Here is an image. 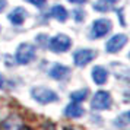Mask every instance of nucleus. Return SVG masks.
Segmentation results:
<instances>
[{
  "mask_svg": "<svg viewBox=\"0 0 130 130\" xmlns=\"http://www.w3.org/2000/svg\"><path fill=\"white\" fill-rule=\"evenodd\" d=\"M75 16H76L77 21H80V19L85 18V15H82V10H75Z\"/></svg>",
  "mask_w": 130,
  "mask_h": 130,
  "instance_id": "18",
  "label": "nucleus"
},
{
  "mask_svg": "<svg viewBox=\"0 0 130 130\" xmlns=\"http://www.w3.org/2000/svg\"><path fill=\"white\" fill-rule=\"evenodd\" d=\"M70 3H85L86 0H69Z\"/></svg>",
  "mask_w": 130,
  "mask_h": 130,
  "instance_id": "20",
  "label": "nucleus"
},
{
  "mask_svg": "<svg viewBox=\"0 0 130 130\" xmlns=\"http://www.w3.org/2000/svg\"><path fill=\"white\" fill-rule=\"evenodd\" d=\"M111 21L108 19H96L94 21V25H92V34L91 37L92 38H101V37L107 35L110 31H111Z\"/></svg>",
  "mask_w": 130,
  "mask_h": 130,
  "instance_id": "6",
  "label": "nucleus"
},
{
  "mask_svg": "<svg viewBox=\"0 0 130 130\" xmlns=\"http://www.w3.org/2000/svg\"><path fill=\"white\" fill-rule=\"evenodd\" d=\"M63 130H76V129H73V127H69V126H66V127H63Z\"/></svg>",
  "mask_w": 130,
  "mask_h": 130,
  "instance_id": "22",
  "label": "nucleus"
},
{
  "mask_svg": "<svg viewBox=\"0 0 130 130\" xmlns=\"http://www.w3.org/2000/svg\"><path fill=\"white\" fill-rule=\"evenodd\" d=\"M88 94L89 91L88 88H83V89H79V91H73V92H70V100L73 101V102H83V101L88 98Z\"/></svg>",
  "mask_w": 130,
  "mask_h": 130,
  "instance_id": "13",
  "label": "nucleus"
},
{
  "mask_svg": "<svg viewBox=\"0 0 130 130\" xmlns=\"http://www.w3.org/2000/svg\"><path fill=\"white\" fill-rule=\"evenodd\" d=\"M22 130H31V129H29V127H24Z\"/></svg>",
  "mask_w": 130,
  "mask_h": 130,
  "instance_id": "24",
  "label": "nucleus"
},
{
  "mask_svg": "<svg viewBox=\"0 0 130 130\" xmlns=\"http://www.w3.org/2000/svg\"><path fill=\"white\" fill-rule=\"evenodd\" d=\"M111 104V94L108 91H98V92H95L94 98L91 101V108L95 111H104V110H110Z\"/></svg>",
  "mask_w": 130,
  "mask_h": 130,
  "instance_id": "2",
  "label": "nucleus"
},
{
  "mask_svg": "<svg viewBox=\"0 0 130 130\" xmlns=\"http://www.w3.org/2000/svg\"><path fill=\"white\" fill-rule=\"evenodd\" d=\"M42 130H56V127H54L53 123H45L42 126Z\"/></svg>",
  "mask_w": 130,
  "mask_h": 130,
  "instance_id": "17",
  "label": "nucleus"
},
{
  "mask_svg": "<svg viewBox=\"0 0 130 130\" xmlns=\"http://www.w3.org/2000/svg\"><path fill=\"white\" fill-rule=\"evenodd\" d=\"M25 16H26V13L22 7H16L15 10H12V13L9 15V19H10V22L15 25H21L22 22L25 21Z\"/></svg>",
  "mask_w": 130,
  "mask_h": 130,
  "instance_id": "11",
  "label": "nucleus"
},
{
  "mask_svg": "<svg viewBox=\"0 0 130 130\" xmlns=\"http://www.w3.org/2000/svg\"><path fill=\"white\" fill-rule=\"evenodd\" d=\"M70 47H72V40L67 35H64V34L56 35L48 42V48L51 51H54V53H64Z\"/></svg>",
  "mask_w": 130,
  "mask_h": 130,
  "instance_id": "4",
  "label": "nucleus"
},
{
  "mask_svg": "<svg viewBox=\"0 0 130 130\" xmlns=\"http://www.w3.org/2000/svg\"><path fill=\"white\" fill-rule=\"evenodd\" d=\"M26 2L31 3V5H34V6H37V7H41L45 3V0H26Z\"/></svg>",
  "mask_w": 130,
  "mask_h": 130,
  "instance_id": "16",
  "label": "nucleus"
},
{
  "mask_svg": "<svg viewBox=\"0 0 130 130\" xmlns=\"http://www.w3.org/2000/svg\"><path fill=\"white\" fill-rule=\"evenodd\" d=\"M108 3H107L105 0H98L96 3H94V9L96 12H107L108 10Z\"/></svg>",
  "mask_w": 130,
  "mask_h": 130,
  "instance_id": "15",
  "label": "nucleus"
},
{
  "mask_svg": "<svg viewBox=\"0 0 130 130\" xmlns=\"http://www.w3.org/2000/svg\"><path fill=\"white\" fill-rule=\"evenodd\" d=\"M129 116H130L129 111H124V112H121V114H118V117L116 118L114 124H116L117 127H126V126L130 123V117Z\"/></svg>",
  "mask_w": 130,
  "mask_h": 130,
  "instance_id": "14",
  "label": "nucleus"
},
{
  "mask_svg": "<svg viewBox=\"0 0 130 130\" xmlns=\"http://www.w3.org/2000/svg\"><path fill=\"white\" fill-rule=\"evenodd\" d=\"M126 42H127V35H124V34H117V35H114L112 38H110L105 44V50L107 53H118L121 48L126 45Z\"/></svg>",
  "mask_w": 130,
  "mask_h": 130,
  "instance_id": "7",
  "label": "nucleus"
},
{
  "mask_svg": "<svg viewBox=\"0 0 130 130\" xmlns=\"http://www.w3.org/2000/svg\"><path fill=\"white\" fill-rule=\"evenodd\" d=\"M85 114V108H83L79 102H73L72 101L69 105H66L64 108V116L67 118H79Z\"/></svg>",
  "mask_w": 130,
  "mask_h": 130,
  "instance_id": "9",
  "label": "nucleus"
},
{
  "mask_svg": "<svg viewBox=\"0 0 130 130\" xmlns=\"http://www.w3.org/2000/svg\"><path fill=\"white\" fill-rule=\"evenodd\" d=\"M108 79V70L102 66H95L92 69V80L96 85H104Z\"/></svg>",
  "mask_w": 130,
  "mask_h": 130,
  "instance_id": "10",
  "label": "nucleus"
},
{
  "mask_svg": "<svg viewBox=\"0 0 130 130\" xmlns=\"http://www.w3.org/2000/svg\"><path fill=\"white\" fill-rule=\"evenodd\" d=\"M51 16L56 18L57 21H60V22H64L66 19H67V10H66L63 6L56 5V6H53V9H51Z\"/></svg>",
  "mask_w": 130,
  "mask_h": 130,
  "instance_id": "12",
  "label": "nucleus"
},
{
  "mask_svg": "<svg viewBox=\"0 0 130 130\" xmlns=\"http://www.w3.org/2000/svg\"><path fill=\"white\" fill-rule=\"evenodd\" d=\"M6 0H0V12H2V10H3V9H5V7H6Z\"/></svg>",
  "mask_w": 130,
  "mask_h": 130,
  "instance_id": "19",
  "label": "nucleus"
},
{
  "mask_svg": "<svg viewBox=\"0 0 130 130\" xmlns=\"http://www.w3.org/2000/svg\"><path fill=\"white\" fill-rule=\"evenodd\" d=\"M35 47L32 44H28V42H24L21 44L16 50V54H15V59L19 64H28L32 60L35 59Z\"/></svg>",
  "mask_w": 130,
  "mask_h": 130,
  "instance_id": "3",
  "label": "nucleus"
},
{
  "mask_svg": "<svg viewBox=\"0 0 130 130\" xmlns=\"http://www.w3.org/2000/svg\"><path fill=\"white\" fill-rule=\"evenodd\" d=\"M3 85H5V79H3V76L0 75V89L3 88Z\"/></svg>",
  "mask_w": 130,
  "mask_h": 130,
  "instance_id": "21",
  "label": "nucleus"
},
{
  "mask_svg": "<svg viewBox=\"0 0 130 130\" xmlns=\"http://www.w3.org/2000/svg\"><path fill=\"white\" fill-rule=\"evenodd\" d=\"M31 96L38 104H42V105L59 101V95L56 94L53 89L45 88V86H34V88L31 89Z\"/></svg>",
  "mask_w": 130,
  "mask_h": 130,
  "instance_id": "1",
  "label": "nucleus"
},
{
  "mask_svg": "<svg viewBox=\"0 0 130 130\" xmlns=\"http://www.w3.org/2000/svg\"><path fill=\"white\" fill-rule=\"evenodd\" d=\"M95 57H96V51L89 50V48H80V50H77L76 53L73 54V61H75V64L77 67H85Z\"/></svg>",
  "mask_w": 130,
  "mask_h": 130,
  "instance_id": "5",
  "label": "nucleus"
},
{
  "mask_svg": "<svg viewBox=\"0 0 130 130\" xmlns=\"http://www.w3.org/2000/svg\"><path fill=\"white\" fill-rule=\"evenodd\" d=\"M69 73H70V69L64 64H60V63H56L50 69V72H48V75L53 77V79H56V80H63V79H66V77L69 76Z\"/></svg>",
  "mask_w": 130,
  "mask_h": 130,
  "instance_id": "8",
  "label": "nucleus"
},
{
  "mask_svg": "<svg viewBox=\"0 0 130 130\" xmlns=\"http://www.w3.org/2000/svg\"><path fill=\"white\" fill-rule=\"evenodd\" d=\"M105 2H108V3H116V2H118V0H105Z\"/></svg>",
  "mask_w": 130,
  "mask_h": 130,
  "instance_id": "23",
  "label": "nucleus"
}]
</instances>
